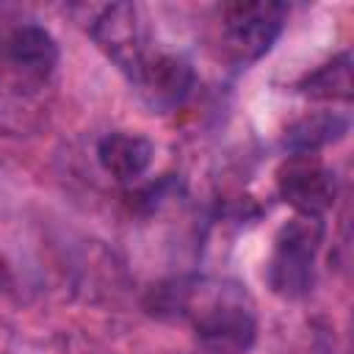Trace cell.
<instances>
[{
    "label": "cell",
    "instance_id": "30bf717a",
    "mask_svg": "<svg viewBox=\"0 0 354 354\" xmlns=\"http://www.w3.org/2000/svg\"><path fill=\"white\" fill-rule=\"evenodd\" d=\"M296 88L310 100H351V53H340L318 69L307 72Z\"/></svg>",
    "mask_w": 354,
    "mask_h": 354
},
{
    "label": "cell",
    "instance_id": "5b68a950",
    "mask_svg": "<svg viewBox=\"0 0 354 354\" xmlns=\"http://www.w3.org/2000/svg\"><path fill=\"white\" fill-rule=\"evenodd\" d=\"M196 340L210 354H246L257 337V324L249 307L232 296L210 301L194 318Z\"/></svg>",
    "mask_w": 354,
    "mask_h": 354
},
{
    "label": "cell",
    "instance_id": "7a4b0ae2",
    "mask_svg": "<svg viewBox=\"0 0 354 354\" xmlns=\"http://www.w3.org/2000/svg\"><path fill=\"white\" fill-rule=\"evenodd\" d=\"M91 39L97 47L133 80L138 83L149 58V33L141 8L133 3H111L91 22Z\"/></svg>",
    "mask_w": 354,
    "mask_h": 354
},
{
    "label": "cell",
    "instance_id": "277c9868",
    "mask_svg": "<svg viewBox=\"0 0 354 354\" xmlns=\"http://www.w3.org/2000/svg\"><path fill=\"white\" fill-rule=\"evenodd\" d=\"M285 25L282 3H235L224 11V30L238 61L249 64L266 55Z\"/></svg>",
    "mask_w": 354,
    "mask_h": 354
},
{
    "label": "cell",
    "instance_id": "ba28073f",
    "mask_svg": "<svg viewBox=\"0 0 354 354\" xmlns=\"http://www.w3.org/2000/svg\"><path fill=\"white\" fill-rule=\"evenodd\" d=\"M348 133V119L335 111H315L307 113L285 127L282 147L290 155H315L318 149L340 141Z\"/></svg>",
    "mask_w": 354,
    "mask_h": 354
},
{
    "label": "cell",
    "instance_id": "8fae6325",
    "mask_svg": "<svg viewBox=\"0 0 354 354\" xmlns=\"http://www.w3.org/2000/svg\"><path fill=\"white\" fill-rule=\"evenodd\" d=\"M8 285V266H6V260L0 257V290Z\"/></svg>",
    "mask_w": 354,
    "mask_h": 354
},
{
    "label": "cell",
    "instance_id": "6da1fadb",
    "mask_svg": "<svg viewBox=\"0 0 354 354\" xmlns=\"http://www.w3.org/2000/svg\"><path fill=\"white\" fill-rule=\"evenodd\" d=\"M324 243L321 216L296 213L285 221L274 238V252L268 260V285L282 299H301L315 282V257Z\"/></svg>",
    "mask_w": 354,
    "mask_h": 354
},
{
    "label": "cell",
    "instance_id": "52a82bcc",
    "mask_svg": "<svg viewBox=\"0 0 354 354\" xmlns=\"http://www.w3.org/2000/svg\"><path fill=\"white\" fill-rule=\"evenodd\" d=\"M155 158V147L149 138L136 133H108L97 144V160L100 166L119 183L138 180Z\"/></svg>",
    "mask_w": 354,
    "mask_h": 354
},
{
    "label": "cell",
    "instance_id": "8992f818",
    "mask_svg": "<svg viewBox=\"0 0 354 354\" xmlns=\"http://www.w3.org/2000/svg\"><path fill=\"white\" fill-rule=\"evenodd\" d=\"M138 86L147 91L152 105H158V108H177V105H183L191 97V91L196 86V72L180 55L155 53L149 58Z\"/></svg>",
    "mask_w": 354,
    "mask_h": 354
},
{
    "label": "cell",
    "instance_id": "3957f363",
    "mask_svg": "<svg viewBox=\"0 0 354 354\" xmlns=\"http://www.w3.org/2000/svg\"><path fill=\"white\" fill-rule=\"evenodd\" d=\"M279 196L304 216H324L337 196V177L315 155H288L277 169Z\"/></svg>",
    "mask_w": 354,
    "mask_h": 354
},
{
    "label": "cell",
    "instance_id": "9c48e42d",
    "mask_svg": "<svg viewBox=\"0 0 354 354\" xmlns=\"http://www.w3.org/2000/svg\"><path fill=\"white\" fill-rule=\"evenodd\" d=\"M6 55L11 64L33 72L39 77L50 75L58 64V44L53 33L41 25H19L6 39Z\"/></svg>",
    "mask_w": 354,
    "mask_h": 354
}]
</instances>
